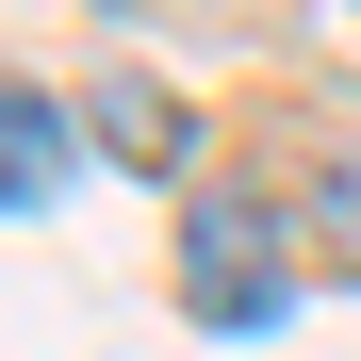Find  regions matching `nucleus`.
Masks as SVG:
<instances>
[{
    "label": "nucleus",
    "instance_id": "1",
    "mask_svg": "<svg viewBox=\"0 0 361 361\" xmlns=\"http://www.w3.org/2000/svg\"><path fill=\"white\" fill-rule=\"evenodd\" d=\"M279 230L263 214H230V197H197V230H180V312H197V329H263L279 312Z\"/></svg>",
    "mask_w": 361,
    "mask_h": 361
},
{
    "label": "nucleus",
    "instance_id": "2",
    "mask_svg": "<svg viewBox=\"0 0 361 361\" xmlns=\"http://www.w3.org/2000/svg\"><path fill=\"white\" fill-rule=\"evenodd\" d=\"M82 132H99L115 164H132V180H164L180 148H197V132H180V99H164L148 66H99V99H82Z\"/></svg>",
    "mask_w": 361,
    "mask_h": 361
},
{
    "label": "nucleus",
    "instance_id": "3",
    "mask_svg": "<svg viewBox=\"0 0 361 361\" xmlns=\"http://www.w3.org/2000/svg\"><path fill=\"white\" fill-rule=\"evenodd\" d=\"M49 197H66V115L33 82H0V214H49Z\"/></svg>",
    "mask_w": 361,
    "mask_h": 361
},
{
    "label": "nucleus",
    "instance_id": "4",
    "mask_svg": "<svg viewBox=\"0 0 361 361\" xmlns=\"http://www.w3.org/2000/svg\"><path fill=\"white\" fill-rule=\"evenodd\" d=\"M312 214H329V247H345V263H361V164H345V180H329V197H312Z\"/></svg>",
    "mask_w": 361,
    "mask_h": 361
}]
</instances>
